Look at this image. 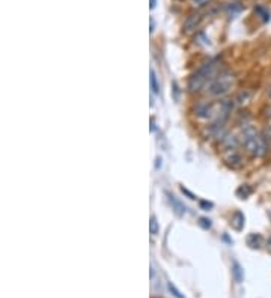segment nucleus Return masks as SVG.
Returning <instances> with one entry per match:
<instances>
[{
    "mask_svg": "<svg viewBox=\"0 0 271 298\" xmlns=\"http://www.w3.org/2000/svg\"><path fill=\"white\" fill-rule=\"evenodd\" d=\"M244 145H245V149H247V152L253 157H262L267 152L265 139L261 137L253 128H247V131H245Z\"/></svg>",
    "mask_w": 271,
    "mask_h": 298,
    "instance_id": "1",
    "label": "nucleus"
},
{
    "mask_svg": "<svg viewBox=\"0 0 271 298\" xmlns=\"http://www.w3.org/2000/svg\"><path fill=\"white\" fill-rule=\"evenodd\" d=\"M234 79L232 76H228V74H225V76L218 77L212 85H211V93L212 95H223L229 90L231 85H232Z\"/></svg>",
    "mask_w": 271,
    "mask_h": 298,
    "instance_id": "2",
    "label": "nucleus"
},
{
    "mask_svg": "<svg viewBox=\"0 0 271 298\" xmlns=\"http://www.w3.org/2000/svg\"><path fill=\"white\" fill-rule=\"evenodd\" d=\"M199 20H201L199 15H190V17H187V20H185V23H184V29H185V32H191V30H194L196 26H198V24H199Z\"/></svg>",
    "mask_w": 271,
    "mask_h": 298,
    "instance_id": "3",
    "label": "nucleus"
},
{
    "mask_svg": "<svg viewBox=\"0 0 271 298\" xmlns=\"http://www.w3.org/2000/svg\"><path fill=\"white\" fill-rule=\"evenodd\" d=\"M234 274H235V279L238 280V282H241L242 280V277H244V274H242V268L240 267V264H234Z\"/></svg>",
    "mask_w": 271,
    "mask_h": 298,
    "instance_id": "4",
    "label": "nucleus"
},
{
    "mask_svg": "<svg viewBox=\"0 0 271 298\" xmlns=\"http://www.w3.org/2000/svg\"><path fill=\"white\" fill-rule=\"evenodd\" d=\"M170 202L174 204V207L177 208V211H178L180 214H184V212H185V208H184V207H182V205H181V204H180V202L177 201V199H175V196H170Z\"/></svg>",
    "mask_w": 271,
    "mask_h": 298,
    "instance_id": "5",
    "label": "nucleus"
},
{
    "mask_svg": "<svg viewBox=\"0 0 271 298\" xmlns=\"http://www.w3.org/2000/svg\"><path fill=\"white\" fill-rule=\"evenodd\" d=\"M169 289H170V292L174 294V297H177V298H184V295H181V292L175 288V285H172V283H169Z\"/></svg>",
    "mask_w": 271,
    "mask_h": 298,
    "instance_id": "6",
    "label": "nucleus"
},
{
    "mask_svg": "<svg viewBox=\"0 0 271 298\" xmlns=\"http://www.w3.org/2000/svg\"><path fill=\"white\" fill-rule=\"evenodd\" d=\"M158 232V225H157V220L155 217L151 218V234H157Z\"/></svg>",
    "mask_w": 271,
    "mask_h": 298,
    "instance_id": "7",
    "label": "nucleus"
},
{
    "mask_svg": "<svg viewBox=\"0 0 271 298\" xmlns=\"http://www.w3.org/2000/svg\"><path fill=\"white\" fill-rule=\"evenodd\" d=\"M151 86H152L154 92H158V86H157V80H155V74H154V71H151Z\"/></svg>",
    "mask_w": 271,
    "mask_h": 298,
    "instance_id": "8",
    "label": "nucleus"
},
{
    "mask_svg": "<svg viewBox=\"0 0 271 298\" xmlns=\"http://www.w3.org/2000/svg\"><path fill=\"white\" fill-rule=\"evenodd\" d=\"M193 2H194L196 5H205V3L210 2V0H193Z\"/></svg>",
    "mask_w": 271,
    "mask_h": 298,
    "instance_id": "9",
    "label": "nucleus"
},
{
    "mask_svg": "<svg viewBox=\"0 0 271 298\" xmlns=\"http://www.w3.org/2000/svg\"><path fill=\"white\" fill-rule=\"evenodd\" d=\"M151 6H152V8L155 6V0H151Z\"/></svg>",
    "mask_w": 271,
    "mask_h": 298,
    "instance_id": "10",
    "label": "nucleus"
}]
</instances>
